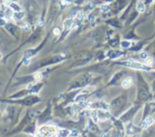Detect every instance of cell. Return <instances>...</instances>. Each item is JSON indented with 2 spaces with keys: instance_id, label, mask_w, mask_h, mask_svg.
Returning <instances> with one entry per match:
<instances>
[{
  "instance_id": "1",
  "label": "cell",
  "mask_w": 155,
  "mask_h": 137,
  "mask_svg": "<svg viewBox=\"0 0 155 137\" xmlns=\"http://www.w3.org/2000/svg\"><path fill=\"white\" fill-rule=\"evenodd\" d=\"M124 65L128 67H131V68H133V69H138V70H149V67L148 66H145L144 65L142 64H140V63H137V62L134 61H127L124 62Z\"/></svg>"
},
{
  "instance_id": "2",
  "label": "cell",
  "mask_w": 155,
  "mask_h": 137,
  "mask_svg": "<svg viewBox=\"0 0 155 137\" xmlns=\"http://www.w3.org/2000/svg\"><path fill=\"white\" fill-rule=\"evenodd\" d=\"M152 123H153V118L149 116V117H147L144 121H143L142 124H141V127H142L143 129H146V128H148L150 125H151Z\"/></svg>"
},
{
  "instance_id": "3",
  "label": "cell",
  "mask_w": 155,
  "mask_h": 137,
  "mask_svg": "<svg viewBox=\"0 0 155 137\" xmlns=\"http://www.w3.org/2000/svg\"><path fill=\"white\" fill-rule=\"evenodd\" d=\"M25 16V13L23 11H18V12H16L13 14V18L16 21H19L21 19H23Z\"/></svg>"
},
{
  "instance_id": "4",
  "label": "cell",
  "mask_w": 155,
  "mask_h": 137,
  "mask_svg": "<svg viewBox=\"0 0 155 137\" xmlns=\"http://www.w3.org/2000/svg\"><path fill=\"white\" fill-rule=\"evenodd\" d=\"M132 83H133L132 78V77H128V78H126V79L123 82V88H129V87H131V85H132Z\"/></svg>"
},
{
  "instance_id": "5",
  "label": "cell",
  "mask_w": 155,
  "mask_h": 137,
  "mask_svg": "<svg viewBox=\"0 0 155 137\" xmlns=\"http://www.w3.org/2000/svg\"><path fill=\"white\" fill-rule=\"evenodd\" d=\"M70 133V131L67 129H61L58 131V137H68Z\"/></svg>"
},
{
  "instance_id": "6",
  "label": "cell",
  "mask_w": 155,
  "mask_h": 137,
  "mask_svg": "<svg viewBox=\"0 0 155 137\" xmlns=\"http://www.w3.org/2000/svg\"><path fill=\"white\" fill-rule=\"evenodd\" d=\"M73 23V21L72 18H68V19H66V20L64 22V28L66 29V30L70 29V28L72 27Z\"/></svg>"
},
{
  "instance_id": "7",
  "label": "cell",
  "mask_w": 155,
  "mask_h": 137,
  "mask_svg": "<svg viewBox=\"0 0 155 137\" xmlns=\"http://www.w3.org/2000/svg\"><path fill=\"white\" fill-rule=\"evenodd\" d=\"M122 55V53H120L118 51H109L107 53V56H109L110 58H116L119 57Z\"/></svg>"
},
{
  "instance_id": "8",
  "label": "cell",
  "mask_w": 155,
  "mask_h": 137,
  "mask_svg": "<svg viewBox=\"0 0 155 137\" xmlns=\"http://www.w3.org/2000/svg\"><path fill=\"white\" fill-rule=\"evenodd\" d=\"M136 7H137V10L139 11L140 13H143L145 11V5L143 4V2H141V1H138L137 2Z\"/></svg>"
},
{
  "instance_id": "9",
  "label": "cell",
  "mask_w": 155,
  "mask_h": 137,
  "mask_svg": "<svg viewBox=\"0 0 155 137\" xmlns=\"http://www.w3.org/2000/svg\"><path fill=\"white\" fill-rule=\"evenodd\" d=\"M90 116L93 119V122L97 123V121H98V112H97V111H95V110L91 111V112H90Z\"/></svg>"
},
{
  "instance_id": "10",
  "label": "cell",
  "mask_w": 155,
  "mask_h": 137,
  "mask_svg": "<svg viewBox=\"0 0 155 137\" xmlns=\"http://www.w3.org/2000/svg\"><path fill=\"white\" fill-rule=\"evenodd\" d=\"M126 132H127V134H129V135L132 134V133H134V132H135V128L133 127V125L129 124L128 127H127V131H126Z\"/></svg>"
},
{
  "instance_id": "11",
  "label": "cell",
  "mask_w": 155,
  "mask_h": 137,
  "mask_svg": "<svg viewBox=\"0 0 155 137\" xmlns=\"http://www.w3.org/2000/svg\"><path fill=\"white\" fill-rule=\"evenodd\" d=\"M10 7H11V9H12V10L16 11V12L21 11L20 6H19L18 5H16V3H12V4H11V5H10Z\"/></svg>"
},
{
  "instance_id": "12",
  "label": "cell",
  "mask_w": 155,
  "mask_h": 137,
  "mask_svg": "<svg viewBox=\"0 0 155 137\" xmlns=\"http://www.w3.org/2000/svg\"><path fill=\"white\" fill-rule=\"evenodd\" d=\"M99 106H100L101 109H103V110H109V107H110L108 104H106L104 102H101L100 104H99Z\"/></svg>"
},
{
  "instance_id": "13",
  "label": "cell",
  "mask_w": 155,
  "mask_h": 137,
  "mask_svg": "<svg viewBox=\"0 0 155 137\" xmlns=\"http://www.w3.org/2000/svg\"><path fill=\"white\" fill-rule=\"evenodd\" d=\"M5 17L6 19H8V18H11V17H13V12H12V9H7V10L5 11Z\"/></svg>"
},
{
  "instance_id": "14",
  "label": "cell",
  "mask_w": 155,
  "mask_h": 137,
  "mask_svg": "<svg viewBox=\"0 0 155 137\" xmlns=\"http://www.w3.org/2000/svg\"><path fill=\"white\" fill-rule=\"evenodd\" d=\"M148 93H146V92H141L140 93V98L141 99V100H146L147 98H148Z\"/></svg>"
},
{
  "instance_id": "15",
  "label": "cell",
  "mask_w": 155,
  "mask_h": 137,
  "mask_svg": "<svg viewBox=\"0 0 155 137\" xmlns=\"http://www.w3.org/2000/svg\"><path fill=\"white\" fill-rule=\"evenodd\" d=\"M21 28L24 31H28L30 29V25H28V24H26V23H25V24H23V25H21Z\"/></svg>"
},
{
  "instance_id": "16",
  "label": "cell",
  "mask_w": 155,
  "mask_h": 137,
  "mask_svg": "<svg viewBox=\"0 0 155 137\" xmlns=\"http://www.w3.org/2000/svg\"><path fill=\"white\" fill-rule=\"evenodd\" d=\"M76 17H77L78 20H83V18H84V13H83V12L78 13L77 15H76Z\"/></svg>"
},
{
  "instance_id": "17",
  "label": "cell",
  "mask_w": 155,
  "mask_h": 137,
  "mask_svg": "<svg viewBox=\"0 0 155 137\" xmlns=\"http://www.w3.org/2000/svg\"><path fill=\"white\" fill-rule=\"evenodd\" d=\"M101 9H102V11H103V12H107V11L110 10V6H109L108 5H103L101 6Z\"/></svg>"
},
{
  "instance_id": "18",
  "label": "cell",
  "mask_w": 155,
  "mask_h": 137,
  "mask_svg": "<svg viewBox=\"0 0 155 137\" xmlns=\"http://www.w3.org/2000/svg\"><path fill=\"white\" fill-rule=\"evenodd\" d=\"M130 42H128V41H123L122 42V46L123 47V48H127V47H129L130 46Z\"/></svg>"
},
{
  "instance_id": "19",
  "label": "cell",
  "mask_w": 155,
  "mask_h": 137,
  "mask_svg": "<svg viewBox=\"0 0 155 137\" xmlns=\"http://www.w3.org/2000/svg\"><path fill=\"white\" fill-rule=\"evenodd\" d=\"M3 4L5 6H10L12 4V1L11 0H3Z\"/></svg>"
},
{
  "instance_id": "20",
  "label": "cell",
  "mask_w": 155,
  "mask_h": 137,
  "mask_svg": "<svg viewBox=\"0 0 155 137\" xmlns=\"http://www.w3.org/2000/svg\"><path fill=\"white\" fill-rule=\"evenodd\" d=\"M41 78H42L41 73H36V75H35V79L36 80H41Z\"/></svg>"
},
{
  "instance_id": "21",
  "label": "cell",
  "mask_w": 155,
  "mask_h": 137,
  "mask_svg": "<svg viewBox=\"0 0 155 137\" xmlns=\"http://www.w3.org/2000/svg\"><path fill=\"white\" fill-rule=\"evenodd\" d=\"M152 63H153V60H152L151 58H149V57L146 58V64H147L148 66H151Z\"/></svg>"
},
{
  "instance_id": "22",
  "label": "cell",
  "mask_w": 155,
  "mask_h": 137,
  "mask_svg": "<svg viewBox=\"0 0 155 137\" xmlns=\"http://www.w3.org/2000/svg\"><path fill=\"white\" fill-rule=\"evenodd\" d=\"M84 100V97L83 95H79V96L76 97V99H75V101L76 102H83Z\"/></svg>"
},
{
  "instance_id": "23",
  "label": "cell",
  "mask_w": 155,
  "mask_h": 137,
  "mask_svg": "<svg viewBox=\"0 0 155 137\" xmlns=\"http://www.w3.org/2000/svg\"><path fill=\"white\" fill-rule=\"evenodd\" d=\"M70 134H71V135H72L73 137H76V136L78 135V132L76 131V130H73Z\"/></svg>"
},
{
  "instance_id": "24",
  "label": "cell",
  "mask_w": 155,
  "mask_h": 137,
  "mask_svg": "<svg viewBox=\"0 0 155 137\" xmlns=\"http://www.w3.org/2000/svg\"><path fill=\"white\" fill-rule=\"evenodd\" d=\"M148 57V55L145 53V52H142V53H141V58H142V59H146Z\"/></svg>"
},
{
  "instance_id": "25",
  "label": "cell",
  "mask_w": 155,
  "mask_h": 137,
  "mask_svg": "<svg viewBox=\"0 0 155 137\" xmlns=\"http://www.w3.org/2000/svg\"><path fill=\"white\" fill-rule=\"evenodd\" d=\"M54 34H55V36H56V35H59V34H60V30H59L58 28H55V29L54 30Z\"/></svg>"
},
{
  "instance_id": "26",
  "label": "cell",
  "mask_w": 155,
  "mask_h": 137,
  "mask_svg": "<svg viewBox=\"0 0 155 137\" xmlns=\"http://www.w3.org/2000/svg\"><path fill=\"white\" fill-rule=\"evenodd\" d=\"M5 20L4 19H0V25H5Z\"/></svg>"
},
{
  "instance_id": "27",
  "label": "cell",
  "mask_w": 155,
  "mask_h": 137,
  "mask_svg": "<svg viewBox=\"0 0 155 137\" xmlns=\"http://www.w3.org/2000/svg\"><path fill=\"white\" fill-rule=\"evenodd\" d=\"M89 19L92 21V22H93V20H94V16H93V15H90V16H89Z\"/></svg>"
},
{
  "instance_id": "28",
  "label": "cell",
  "mask_w": 155,
  "mask_h": 137,
  "mask_svg": "<svg viewBox=\"0 0 155 137\" xmlns=\"http://www.w3.org/2000/svg\"><path fill=\"white\" fill-rule=\"evenodd\" d=\"M106 1H108V2H110V1H113V0H106Z\"/></svg>"
},
{
  "instance_id": "29",
  "label": "cell",
  "mask_w": 155,
  "mask_h": 137,
  "mask_svg": "<svg viewBox=\"0 0 155 137\" xmlns=\"http://www.w3.org/2000/svg\"><path fill=\"white\" fill-rule=\"evenodd\" d=\"M66 1H71V0H66Z\"/></svg>"
},
{
  "instance_id": "30",
  "label": "cell",
  "mask_w": 155,
  "mask_h": 137,
  "mask_svg": "<svg viewBox=\"0 0 155 137\" xmlns=\"http://www.w3.org/2000/svg\"><path fill=\"white\" fill-rule=\"evenodd\" d=\"M0 58H1V55H0Z\"/></svg>"
}]
</instances>
